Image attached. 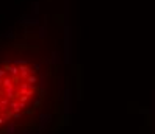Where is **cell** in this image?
Listing matches in <instances>:
<instances>
[{
  "label": "cell",
  "instance_id": "cell-1",
  "mask_svg": "<svg viewBox=\"0 0 155 134\" xmlns=\"http://www.w3.org/2000/svg\"><path fill=\"white\" fill-rule=\"evenodd\" d=\"M66 8L36 0L0 31V134H57L69 119L72 47Z\"/></svg>",
  "mask_w": 155,
  "mask_h": 134
}]
</instances>
